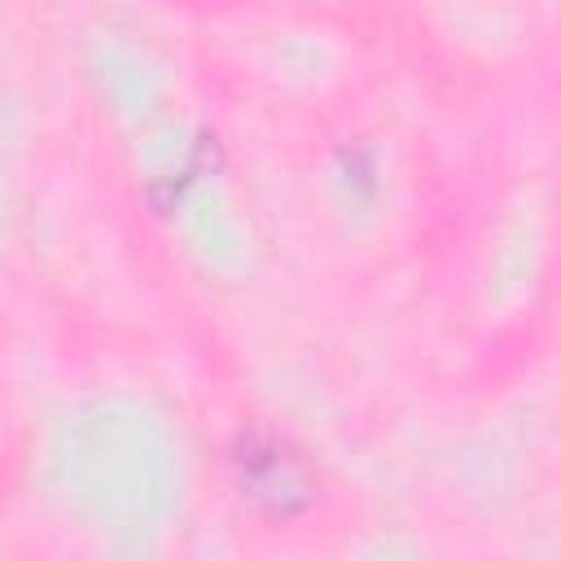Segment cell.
<instances>
[{
    "label": "cell",
    "mask_w": 561,
    "mask_h": 561,
    "mask_svg": "<svg viewBox=\"0 0 561 561\" xmlns=\"http://www.w3.org/2000/svg\"><path fill=\"white\" fill-rule=\"evenodd\" d=\"M232 473L241 495L267 517H294L316 500L311 465L276 434H241L232 447Z\"/></svg>",
    "instance_id": "6da1fadb"
}]
</instances>
